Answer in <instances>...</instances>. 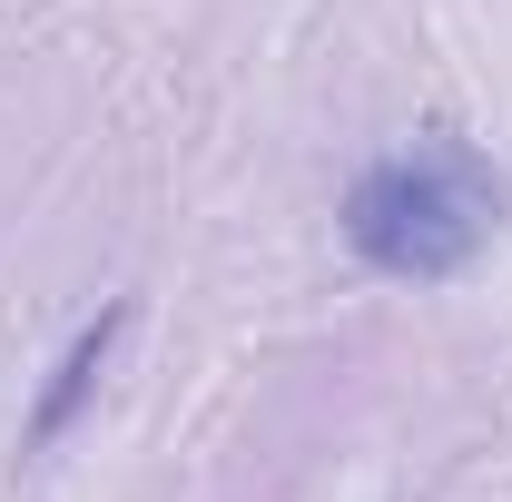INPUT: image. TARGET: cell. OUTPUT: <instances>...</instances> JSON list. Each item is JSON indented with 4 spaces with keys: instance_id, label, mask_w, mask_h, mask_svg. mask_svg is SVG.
<instances>
[{
    "instance_id": "obj_1",
    "label": "cell",
    "mask_w": 512,
    "mask_h": 502,
    "mask_svg": "<svg viewBox=\"0 0 512 502\" xmlns=\"http://www.w3.org/2000/svg\"><path fill=\"white\" fill-rule=\"evenodd\" d=\"M503 227V178L463 138H424L345 188V247L394 286H444Z\"/></svg>"
},
{
    "instance_id": "obj_2",
    "label": "cell",
    "mask_w": 512,
    "mask_h": 502,
    "mask_svg": "<svg viewBox=\"0 0 512 502\" xmlns=\"http://www.w3.org/2000/svg\"><path fill=\"white\" fill-rule=\"evenodd\" d=\"M109 335H119V315H99V325H89V335H79V345H69V365H60V394H50V404H40V434H60L69 414H79V394H89V384H99V355H109Z\"/></svg>"
}]
</instances>
